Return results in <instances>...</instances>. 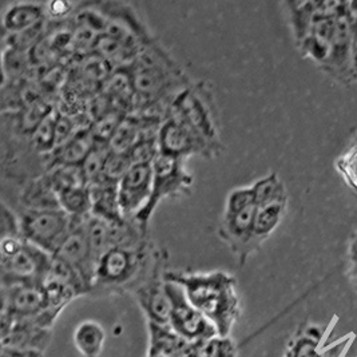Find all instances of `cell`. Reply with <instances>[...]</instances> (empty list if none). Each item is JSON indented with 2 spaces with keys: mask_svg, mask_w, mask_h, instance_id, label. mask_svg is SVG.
<instances>
[{
  "mask_svg": "<svg viewBox=\"0 0 357 357\" xmlns=\"http://www.w3.org/2000/svg\"><path fill=\"white\" fill-rule=\"evenodd\" d=\"M165 278L183 289L188 300L198 309L220 336H230L238 323L243 307L237 280L225 271L189 272L166 271Z\"/></svg>",
  "mask_w": 357,
  "mask_h": 357,
  "instance_id": "cell-1",
  "label": "cell"
},
{
  "mask_svg": "<svg viewBox=\"0 0 357 357\" xmlns=\"http://www.w3.org/2000/svg\"><path fill=\"white\" fill-rule=\"evenodd\" d=\"M166 253L150 240L130 246H115L97 264L90 296L106 297L134 292L166 265Z\"/></svg>",
  "mask_w": 357,
  "mask_h": 357,
  "instance_id": "cell-2",
  "label": "cell"
},
{
  "mask_svg": "<svg viewBox=\"0 0 357 357\" xmlns=\"http://www.w3.org/2000/svg\"><path fill=\"white\" fill-rule=\"evenodd\" d=\"M130 75L134 97L144 109L141 114L150 113L163 99L173 100L186 89L190 82L178 63L162 49L150 42L141 54L126 67Z\"/></svg>",
  "mask_w": 357,
  "mask_h": 357,
  "instance_id": "cell-3",
  "label": "cell"
},
{
  "mask_svg": "<svg viewBox=\"0 0 357 357\" xmlns=\"http://www.w3.org/2000/svg\"><path fill=\"white\" fill-rule=\"evenodd\" d=\"M166 116L177 119L183 126L209 147L214 158H217L224 145L221 142L218 112L215 98L208 82L190 83L173 99Z\"/></svg>",
  "mask_w": 357,
  "mask_h": 357,
  "instance_id": "cell-4",
  "label": "cell"
},
{
  "mask_svg": "<svg viewBox=\"0 0 357 357\" xmlns=\"http://www.w3.org/2000/svg\"><path fill=\"white\" fill-rule=\"evenodd\" d=\"M256 213L257 199L250 186L236 188L229 192L218 236L237 257L240 265H244L249 256L257 252L253 240Z\"/></svg>",
  "mask_w": 357,
  "mask_h": 357,
  "instance_id": "cell-5",
  "label": "cell"
},
{
  "mask_svg": "<svg viewBox=\"0 0 357 357\" xmlns=\"http://www.w3.org/2000/svg\"><path fill=\"white\" fill-rule=\"evenodd\" d=\"M153 189L146 206L139 211L134 221L149 229V222L163 199L181 198L192 193L195 177L186 169V160L160 153L151 163Z\"/></svg>",
  "mask_w": 357,
  "mask_h": 357,
  "instance_id": "cell-6",
  "label": "cell"
},
{
  "mask_svg": "<svg viewBox=\"0 0 357 357\" xmlns=\"http://www.w3.org/2000/svg\"><path fill=\"white\" fill-rule=\"evenodd\" d=\"M257 198V213L253 229L255 246L259 250L281 225L287 211L289 197L282 179L272 172L253 183Z\"/></svg>",
  "mask_w": 357,
  "mask_h": 357,
  "instance_id": "cell-7",
  "label": "cell"
},
{
  "mask_svg": "<svg viewBox=\"0 0 357 357\" xmlns=\"http://www.w3.org/2000/svg\"><path fill=\"white\" fill-rule=\"evenodd\" d=\"M19 217L23 238L52 256L73 227V218L62 209L23 211Z\"/></svg>",
  "mask_w": 357,
  "mask_h": 357,
  "instance_id": "cell-8",
  "label": "cell"
},
{
  "mask_svg": "<svg viewBox=\"0 0 357 357\" xmlns=\"http://www.w3.org/2000/svg\"><path fill=\"white\" fill-rule=\"evenodd\" d=\"M51 262L52 255L24 240L14 253L1 256V285H43L49 275Z\"/></svg>",
  "mask_w": 357,
  "mask_h": 357,
  "instance_id": "cell-9",
  "label": "cell"
},
{
  "mask_svg": "<svg viewBox=\"0 0 357 357\" xmlns=\"http://www.w3.org/2000/svg\"><path fill=\"white\" fill-rule=\"evenodd\" d=\"M166 288L172 300L169 326L179 337L189 342H198L217 335L215 328L198 309L193 307L178 284L166 280Z\"/></svg>",
  "mask_w": 357,
  "mask_h": 357,
  "instance_id": "cell-10",
  "label": "cell"
},
{
  "mask_svg": "<svg viewBox=\"0 0 357 357\" xmlns=\"http://www.w3.org/2000/svg\"><path fill=\"white\" fill-rule=\"evenodd\" d=\"M1 348H14L24 351H38L45 354L52 341L51 328L40 324L35 317L14 319L1 314Z\"/></svg>",
  "mask_w": 357,
  "mask_h": 357,
  "instance_id": "cell-11",
  "label": "cell"
},
{
  "mask_svg": "<svg viewBox=\"0 0 357 357\" xmlns=\"http://www.w3.org/2000/svg\"><path fill=\"white\" fill-rule=\"evenodd\" d=\"M86 218H73L71 230L67 234L63 244L61 245V248L54 256L71 265L81 275L91 292L98 260L86 236Z\"/></svg>",
  "mask_w": 357,
  "mask_h": 357,
  "instance_id": "cell-12",
  "label": "cell"
},
{
  "mask_svg": "<svg viewBox=\"0 0 357 357\" xmlns=\"http://www.w3.org/2000/svg\"><path fill=\"white\" fill-rule=\"evenodd\" d=\"M153 167L151 165H132L118 183L119 208L125 220H134L151 197Z\"/></svg>",
  "mask_w": 357,
  "mask_h": 357,
  "instance_id": "cell-13",
  "label": "cell"
},
{
  "mask_svg": "<svg viewBox=\"0 0 357 357\" xmlns=\"http://www.w3.org/2000/svg\"><path fill=\"white\" fill-rule=\"evenodd\" d=\"M166 268L158 269L138 289L131 293L142 314L145 316L146 323L169 325L172 300L166 288Z\"/></svg>",
  "mask_w": 357,
  "mask_h": 357,
  "instance_id": "cell-14",
  "label": "cell"
},
{
  "mask_svg": "<svg viewBox=\"0 0 357 357\" xmlns=\"http://www.w3.org/2000/svg\"><path fill=\"white\" fill-rule=\"evenodd\" d=\"M158 144L161 153L182 160H188L192 155H199L206 160L214 158L209 147L193 131L172 116H166L163 121Z\"/></svg>",
  "mask_w": 357,
  "mask_h": 357,
  "instance_id": "cell-15",
  "label": "cell"
},
{
  "mask_svg": "<svg viewBox=\"0 0 357 357\" xmlns=\"http://www.w3.org/2000/svg\"><path fill=\"white\" fill-rule=\"evenodd\" d=\"M46 310V293L39 284L1 285V314L30 319Z\"/></svg>",
  "mask_w": 357,
  "mask_h": 357,
  "instance_id": "cell-16",
  "label": "cell"
},
{
  "mask_svg": "<svg viewBox=\"0 0 357 357\" xmlns=\"http://www.w3.org/2000/svg\"><path fill=\"white\" fill-rule=\"evenodd\" d=\"M46 20V4L33 1L11 3L3 13L1 26L4 35L22 33Z\"/></svg>",
  "mask_w": 357,
  "mask_h": 357,
  "instance_id": "cell-17",
  "label": "cell"
},
{
  "mask_svg": "<svg viewBox=\"0 0 357 357\" xmlns=\"http://www.w3.org/2000/svg\"><path fill=\"white\" fill-rule=\"evenodd\" d=\"M89 188L91 192V201H93L91 215H96L112 222L125 221L119 208L118 183L100 178L97 183Z\"/></svg>",
  "mask_w": 357,
  "mask_h": 357,
  "instance_id": "cell-18",
  "label": "cell"
},
{
  "mask_svg": "<svg viewBox=\"0 0 357 357\" xmlns=\"http://www.w3.org/2000/svg\"><path fill=\"white\" fill-rule=\"evenodd\" d=\"M20 202L24 211L61 209L59 198L47 174L31 179L20 193Z\"/></svg>",
  "mask_w": 357,
  "mask_h": 357,
  "instance_id": "cell-19",
  "label": "cell"
},
{
  "mask_svg": "<svg viewBox=\"0 0 357 357\" xmlns=\"http://www.w3.org/2000/svg\"><path fill=\"white\" fill-rule=\"evenodd\" d=\"M94 145L96 139L90 129L78 131L65 145L51 153L49 169L55 166H81Z\"/></svg>",
  "mask_w": 357,
  "mask_h": 357,
  "instance_id": "cell-20",
  "label": "cell"
},
{
  "mask_svg": "<svg viewBox=\"0 0 357 357\" xmlns=\"http://www.w3.org/2000/svg\"><path fill=\"white\" fill-rule=\"evenodd\" d=\"M107 333L96 320H83L73 332V342L82 357H99L105 349Z\"/></svg>",
  "mask_w": 357,
  "mask_h": 357,
  "instance_id": "cell-21",
  "label": "cell"
},
{
  "mask_svg": "<svg viewBox=\"0 0 357 357\" xmlns=\"http://www.w3.org/2000/svg\"><path fill=\"white\" fill-rule=\"evenodd\" d=\"M144 138L142 122L138 114H128L121 121L119 126L113 134L109 147L118 153H130L131 149L135 146Z\"/></svg>",
  "mask_w": 357,
  "mask_h": 357,
  "instance_id": "cell-22",
  "label": "cell"
},
{
  "mask_svg": "<svg viewBox=\"0 0 357 357\" xmlns=\"http://www.w3.org/2000/svg\"><path fill=\"white\" fill-rule=\"evenodd\" d=\"M61 209L71 218H86L91 215L93 201L89 186L63 189L58 193Z\"/></svg>",
  "mask_w": 357,
  "mask_h": 357,
  "instance_id": "cell-23",
  "label": "cell"
},
{
  "mask_svg": "<svg viewBox=\"0 0 357 357\" xmlns=\"http://www.w3.org/2000/svg\"><path fill=\"white\" fill-rule=\"evenodd\" d=\"M58 113L59 112L52 110L31 134V146L40 154H51L55 150Z\"/></svg>",
  "mask_w": 357,
  "mask_h": 357,
  "instance_id": "cell-24",
  "label": "cell"
},
{
  "mask_svg": "<svg viewBox=\"0 0 357 357\" xmlns=\"http://www.w3.org/2000/svg\"><path fill=\"white\" fill-rule=\"evenodd\" d=\"M193 357H238V348L230 336L215 335L193 344Z\"/></svg>",
  "mask_w": 357,
  "mask_h": 357,
  "instance_id": "cell-25",
  "label": "cell"
},
{
  "mask_svg": "<svg viewBox=\"0 0 357 357\" xmlns=\"http://www.w3.org/2000/svg\"><path fill=\"white\" fill-rule=\"evenodd\" d=\"M109 151H110V147L107 144L96 142V145L82 163V170L87 182V186L97 183L98 181L102 178L103 167H105L106 158L109 155Z\"/></svg>",
  "mask_w": 357,
  "mask_h": 357,
  "instance_id": "cell-26",
  "label": "cell"
},
{
  "mask_svg": "<svg viewBox=\"0 0 357 357\" xmlns=\"http://www.w3.org/2000/svg\"><path fill=\"white\" fill-rule=\"evenodd\" d=\"M131 166L132 162L129 153H118L110 150L105 162L102 178L114 183H119V181L128 174Z\"/></svg>",
  "mask_w": 357,
  "mask_h": 357,
  "instance_id": "cell-27",
  "label": "cell"
},
{
  "mask_svg": "<svg viewBox=\"0 0 357 357\" xmlns=\"http://www.w3.org/2000/svg\"><path fill=\"white\" fill-rule=\"evenodd\" d=\"M336 167L345 183L357 193V135L339 157Z\"/></svg>",
  "mask_w": 357,
  "mask_h": 357,
  "instance_id": "cell-28",
  "label": "cell"
},
{
  "mask_svg": "<svg viewBox=\"0 0 357 357\" xmlns=\"http://www.w3.org/2000/svg\"><path fill=\"white\" fill-rule=\"evenodd\" d=\"M161 153L158 137L144 138L131 149L130 158L132 165H151Z\"/></svg>",
  "mask_w": 357,
  "mask_h": 357,
  "instance_id": "cell-29",
  "label": "cell"
},
{
  "mask_svg": "<svg viewBox=\"0 0 357 357\" xmlns=\"http://www.w3.org/2000/svg\"><path fill=\"white\" fill-rule=\"evenodd\" d=\"M3 237H23L20 217L6 202L1 204V238Z\"/></svg>",
  "mask_w": 357,
  "mask_h": 357,
  "instance_id": "cell-30",
  "label": "cell"
},
{
  "mask_svg": "<svg viewBox=\"0 0 357 357\" xmlns=\"http://www.w3.org/2000/svg\"><path fill=\"white\" fill-rule=\"evenodd\" d=\"M73 10V4L68 1H51L46 4V14L54 19L67 17Z\"/></svg>",
  "mask_w": 357,
  "mask_h": 357,
  "instance_id": "cell-31",
  "label": "cell"
},
{
  "mask_svg": "<svg viewBox=\"0 0 357 357\" xmlns=\"http://www.w3.org/2000/svg\"><path fill=\"white\" fill-rule=\"evenodd\" d=\"M348 256H349V262H351V273L357 284V230L351 237Z\"/></svg>",
  "mask_w": 357,
  "mask_h": 357,
  "instance_id": "cell-32",
  "label": "cell"
},
{
  "mask_svg": "<svg viewBox=\"0 0 357 357\" xmlns=\"http://www.w3.org/2000/svg\"><path fill=\"white\" fill-rule=\"evenodd\" d=\"M45 354L38 351H24V349H14V348H1L0 357H43Z\"/></svg>",
  "mask_w": 357,
  "mask_h": 357,
  "instance_id": "cell-33",
  "label": "cell"
}]
</instances>
